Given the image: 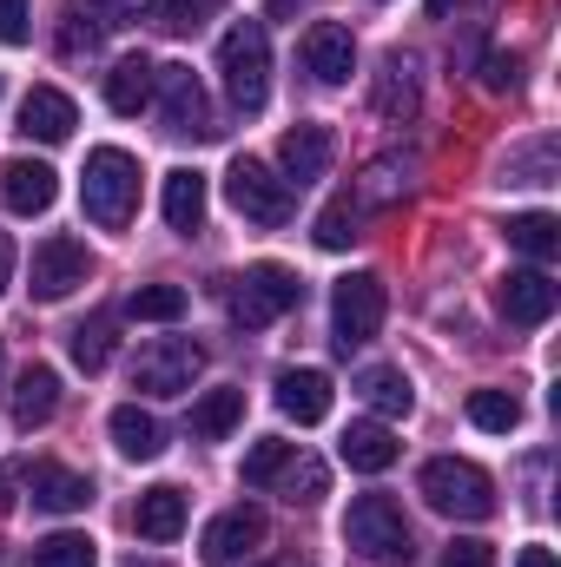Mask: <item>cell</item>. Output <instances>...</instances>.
I'll return each instance as SVG.
<instances>
[{
  "mask_svg": "<svg viewBox=\"0 0 561 567\" xmlns=\"http://www.w3.org/2000/svg\"><path fill=\"white\" fill-rule=\"evenodd\" d=\"M496 303H502V317H509V323H549V317H555V303H561V290L549 284L542 265H529V271H509V278H502Z\"/></svg>",
  "mask_w": 561,
  "mask_h": 567,
  "instance_id": "cell-14",
  "label": "cell"
},
{
  "mask_svg": "<svg viewBox=\"0 0 561 567\" xmlns=\"http://www.w3.org/2000/svg\"><path fill=\"white\" fill-rule=\"evenodd\" d=\"M238 423H245V390H205L192 403V435L198 442H225Z\"/></svg>",
  "mask_w": 561,
  "mask_h": 567,
  "instance_id": "cell-26",
  "label": "cell"
},
{
  "mask_svg": "<svg viewBox=\"0 0 561 567\" xmlns=\"http://www.w3.org/2000/svg\"><path fill=\"white\" fill-rule=\"evenodd\" d=\"M165 225H172L178 238H192V231L205 225V172H192V165L165 172Z\"/></svg>",
  "mask_w": 561,
  "mask_h": 567,
  "instance_id": "cell-21",
  "label": "cell"
},
{
  "mask_svg": "<svg viewBox=\"0 0 561 567\" xmlns=\"http://www.w3.org/2000/svg\"><path fill=\"white\" fill-rule=\"evenodd\" d=\"M133 528H140L145 542H178L185 535V488H172V482L145 488L140 508H133Z\"/></svg>",
  "mask_w": 561,
  "mask_h": 567,
  "instance_id": "cell-20",
  "label": "cell"
},
{
  "mask_svg": "<svg viewBox=\"0 0 561 567\" xmlns=\"http://www.w3.org/2000/svg\"><path fill=\"white\" fill-rule=\"evenodd\" d=\"M152 93H159L165 133H192V140L218 133V126H212V100H205V86H198V73H192V66H159Z\"/></svg>",
  "mask_w": 561,
  "mask_h": 567,
  "instance_id": "cell-10",
  "label": "cell"
},
{
  "mask_svg": "<svg viewBox=\"0 0 561 567\" xmlns=\"http://www.w3.org/2000/svg\"><path fill=\"white\" fill-rule=\"evenodd\" d=\"M126 310H133L140 323H178V317H185V290H178V284H140Z\"/></svg>",
  "mask_w": 561,
  "mask_h": 567,
  "instance_id": "cell-30",
  "label": "cell"
},
{
  "mask_svg": "<svg viewBox=\"0 0 561 567\" xmlns=\"http://www.w3.org/2000/svg\"><path fill=\"white\" fill-rule=\"evenodd\" d=\"M377 113L384 120H410L417 113V86H410V66H384V86H377Z\"/></svg>",
  "mask_w": 561,
  "mask_h": 567,
  "instance_id": "cell-33",
  "label": "cell"
},
{
  "mask_svg": "<svg viewBox=\"0 0 561 567\" xmlns=\"http://www.w3.org/2000/svg\"><path fill=\"white\" fill-rule=\"evenodd\" d=\"M152 80H159V66H152L145 53H126V60L106 73V106H113V113H126V120L145 113V106H152Z\"/></svg>",
  "mask_w": 561,
  "mask_h": 567,
  "instance_id": "cell-22",
  "label": "cell"
},
{
  "mask_svg": "<svg viewBox=\"0 0 561 567\" xmlns=\"http://www.w3.org/2000/svg\"><path fill=\"white\" fill-rule=\"evenodd\" d=\"M442 567H496V548H489V542H476V535H462V542H449V548H442Z\"/></svg>",
  "mask_w": 561,
  "mask_h": 567,
  "instance_id": "cell-38",
  "label": "cell"
},
{
  "mask_svg": "<svg viewBox=\"0 0 561 567\" xmlns=\"http://www.w3.org/2000/svg\"><path fill=\"white\" fill-rule=\"evenodd\" d=\"M297 297H304V284L290 278L284 265H252L238 290H232V323L238 330H265V323H278L284 310H297Z\"/></svg>",
  "mask_w": 561,
  "mask_h": 567,
  "instance_id": "cell-7",
  "label": "cell"
},
{
  "mask_svg": "<svg viewBox=\"0 0 561 567\" xmlns=\"http://www.w3.org/2000/svg\"><path fill=\"white\" fill-rule=\"evenodd\" d=\"M417 488L436 515H456V522H489V515H496V482H489V468H476V462H462V455L422 462Z\"/></svg>",
  "mask_w": 561,
  "mask_h": 567,
  "instance_id": "cell-3",
  "label": "cell"
},
{
  "mask_svg": "<svg viewBox=\"0 0 561 567\" xmlns=\"http://www.w3.org/2000/svg\"><path fill=\"white\" fill-rule=\"evenodd\" d=\"M205 370V350L185 343V337H152L140 357H133V390L140 396H185Z\"/></svg>",
  "mask_w": 561,
  "mask_h": 567,
  "instance_id": "cell-6",
  "label": "cell"
},
{
  "mask_svg": "<svg viewBox=\"0 0 561 567\" xmlns=\"http://www.w3.org/2000/svg\"><path fill=\"white\" fill-rule=\"evenodd\" d=\"M27 290L40 297V303H60V297H73L80 284L93 278V251L80 245V238H67V231H53V238H40L33 245V265H27Z\"/></svg>",
  "mask_w": 561,
  "mask_h": 567,
  "instance_id": "cell-8",
  "label": "cell"
},
{
  "mask_svg": "<svg viewBox=\"0 0 561 567\" xmlns=\"http://www.w3.org/2000/svg\"><path fill=\"white\" fill-rule=\"evenodd\" d=\"M509 251H522L529 265H555V251H561L555 212H522V218H509Z\"/></svg>",
  "mask_w": 561,
  "mask_h": 567,
  "instance_id": "cell-27",
  "label": "cell"
},
{
  "mask_svg": "<svg viewBox=\"0 0 561 567\" xmlns=\"http://www.w3.org/2000/svg\"><path fill=\"white\" fill-rule=\"evenodd\" d=\"M278 410L297 429L324 423V416H330V377H324V370H310V363H304V370H284V377H278Z\"/></svg>",
  "mask_w": 561,
  "mask_h": 567,
  "instance_id": "cell-18",
  "label": "cell"
},
{
  "mask_svg": "<svg viewBox=\"0 0 561 567\" xmlns=\"http://www.w3.org/2000/svg\"><path fill=\"white\" fill-rule=\"evenodd\" d=\"M33 567H100V548H93V535L60 528V535L33 542Z\"/></svg>",
  "mask_w": 561,
  "mask_h": 567,
  "instance_id": "cell-29",
  "label": "cell"
},
{
  "mask_svg": "<svg viewBox=\"0 0 561 567\" xmlns=\"http://www.w3.org/2000/svg\"><path fill=\"white\" fill-rule=\"evenodd\" d=\"M284 488H290L284 502H304V508H310V502H324L330 468H324V462H297V468H284Z\"/></svg>",
  "mask_w": 561,
  "mask_h": 567,
  "instance_id": "cell-36",
  "label": "cell"
},
{
  "mask_svg": "<svg viewBox=\"0 0 561 567\" xmlns=\"http://www.w3.org/2000/svg\"><path fill=\"white\" fill-rule=\"evenodd\" d=\"M516 80H522V60H516V53H489V60H482V86H489V93H509Z\"/></svg>",
  "mask_w": 561,
  "mask_h": 567,
  "instance_id": "cell-39",
  "label": "cell"
},
{
  "mask_svg": "<svg viewBox=\"0 0 561 567\" xmlns=\"http://www.w3.org/2000/svg\"><path fill=\"white\" fill-rule=\"evenodd\" d=\"M344 542L350 548H364L370 561H404L410 567V522H404V508L390 502V495H357L350 502V515H344Z\"/></svg>",
  "mask_w": 561,
  "mask_h": 567,
  "instance_id": "cell-4",
  "label": "cell"
},
{
  "mask_svg": "<svg viewBox=\"0 0 561 567\" xmlns=\"http://www.w3.org/2000/svg\"><path fill=\"white\" fill-rule=\"evenodd\" d=\"M53 410H60V377L47 370V363H33L27 377H20V396H13V429H33L53 423Z\"/></svg>",
  "mask_w": 561,
  "mask_h": 567,
  "instance_id": "cell-24",
  "label": "cell"
},
{
  "mask_svg": "<svg viewBox=\"0 0 561 567\" xmlns=\"http://www.w3.org/2000/svg\"><path fill=\"white\" fill-rule=\"evenodd\" d=\"M350 238H357V205H350V192H344V198H330V205L317 212V245H324V251H344Z\"/></svg>",
  "mask_w": 561,
  "mask_h": 567,
  "instance_id": "cell-34",
  "label": "cell"
},
{
  "mask_svg": "<svg viewBox=\"0 0 561 567\" xmlns=\"http://www.w3.org/2000/svg\"><path fill=\"white\" fill-rule=\"evenodd\" d=\"M7 284H13V238L0 231V290H7Z\"/></svg>",
  "mask_w": 561,
  "mask_h": 567,
  "instance_id": "cell-40",
  "label": "cell"
},
{
  "mask_svg": "<svg viewBox=\"0 0 561 567\" xmlns=\"http://www.w3.org/2000/svg\"><path fill=\"white\" fill-rule=\"evenodd\" d=\"M284 13H297V0H272V20H284Z\"/></svg>",
  "mask_w": 561,
  "mask_h": 567,
  "instance_id": "cell-42",
  "label": "cell"
},
{
  "mask_svg": "<svg viewBox=\"0 0 561 567\" xmlns=\"http://www.w3.org/2000/svg\"><path fill=\"white\" fill-rule=\"evenodd\" d=\"M357 396L377 410V423H390V416H410V403H417L410 377H404V370H390V363H370V370L357 377Z\"/></svg>",
  "mask_w": 561,
  "mask_h": 567,
  "instance_id": "cell-23",
  "label": "cell"
},
{
  "mask_svg": "<svg viewBox=\"0 0 561 567\" xmlns=\"http://www.w3.org/2000/svg\"><path fill=\"white\" fill-rule=\"evenodd\" d=\"M0 40L27 47L33 40V0H0Z\"/></svg>",
  "mask_w": 561,
  "mask_h": 567,
  "instance_id": "cell-37",
  "label": "cell"
},
{
  "mask_svg": "<svg viewBox=\"0 0 561 567\" xmlns=\"http://www.w3.org/2000/svg\"><path fill=\"white\" fill-rule=\"evenodd\" d=\"M27 495H33L40 515H80L93 502V482L73 475V468H60V462H33L27 468Z\"/></svg>",
  "mask_w": 561,
  "mask_h": 567,
  "instance_id": "cell-15",
  "label": "cell"
},
{
  "mask_svg": "<svg viewBox=\"0 0 561 567\" xmlns=\"http://www.w3.org/2000/svg\"><path fill=\"white\" fill-rule=\"evenodd\" d=\"M113 317H86V323H73V337H67V350H73V363L86 370V377H100L106 363H113Z\"/></svg>",
  "mask_w": 561,
  "mask_h": 567,
  "instance_id": "cell-28",
  "label": "cell"
},
{
  "mask_svg": "<svg viewBox=\"0 0 561 567\" xmlns=\"http://www.w3.org/2000/svg\"><path fill=\"white\" fill-rule=\"evenodd\" d=\"M73 126H80V106L60 93V86H33L27 100H20V133L40 145H60L73 140Z\"/></svg>",
  "mask_w": 561,
  "mask_h": 567,
  "instance_id": "cell-16",
  "label": "cell"
},
{
  "mask_svg": "<svg viewBox=\"0 0 561 567\" xmlns=\"http://www.w3.org/2000/svg\"><path fill=\"white\" fill-rule=\"evenodd\" d=\"M422 7H429V13H449V7H456V0H422Z\"/></svg>",
  "mask_w": 561,
  "mask_h": 567,
  "instance_id": "cell-43",
  "label": "cell"
},
{
  "mask_svg": "<svg viewBox=\"0 0 561 567\" xmlns=\"http://www.w3.org/2000/svg\"><path fill=\"white\" fill-rule=\"evenodd\" d=\"M304 66H310L324 86H344V80H350V66H357V40H350V27L317 20V27L304 33Z\"/></svg>",
  "mask_w": 561,
  "mask_h": 567,
  "instance_id": "cell-17",
  "label": "cell"
},
{
  "mask_svg": "<svg viewBox=\"0 0 561 567\" xmlns=\"http://www.w3.org/2000/svg\"><path fill=\"white\" fill-rule=\"evenodd\" d=\"M218 0H152L145 7V20L152 27H165V33H192V27H205V13H212Z\"/></svg>",
  "mask_w": 561,
  "mask_h": 567,
  "instance_id": "cell-35",
  "label": "cell"
},
{
  "mask_svg": "<svg viewBox=\"0 0 561 567\" xmlns=\"http://www.w3.org/2000/svg\"><path fill=\"white\" fill-rule=\"evenodd\" d=\"M384 310H390L384 278H377V271H350V278L330 290V337H337L344 350H357V343H370V337L384 330Z\"/></svg>",
  "mask_w": 561,
  "mask_h": 567,
  "instance_id": "cell-5",
  "label": "cell"
},
{
  "mask_svg": "<svg viewBox=\"0 0 561 567\" xmlns=\"http://www.w3.org/2000/svg\"><path fill=\"white\" fill-rule=\"evenodd\" d=\"M469 423L489 429V435H509V429L522 423V403H516L509 390H476V396H469Z\"/></svg>",
  "mask_w": 561,
  "mask_h": 567,
  "instance_id": "cell-31",
  "label": "cell"
},
{
  "mask_svg": "<svg viewBox=\"0 0 561 567\" xmlns=\"http://www.w3.org/2000/svg\"><path fill=\"white\" fill-rule=\"evenodd\" d=\"M284 468H290V442H278V435L252 442V455H245V482H252V488H272Z\"/></svg>",
  "mask_w": 561,
  "mask_h": 567,
  "instance_id": "cell-32",
  "label": "cell"
},
{
  "mask_svg": "<svg viewBox=\"0 0 561 567\" xmlns=\"http://www.w3.org/2000/svg\"><path fill=\"white\" fill-rule=\"evenodd\" d=\"M516 567H555V548H522V561Z\"/></svg>",
  "mask_w": 561,
  "mask_h": 567,
  "instance_id": "cell-41",
  "label": "cell"
},
{
  "mask_svg": "<svg viewBox=\"0 0 561 567\" xmlns=\"http://www.w3.org/2000/svg\"><path fill=\"white\" fill-rule=\"evenodd\" d=\"M113 449H120V455H126V462H152V455H159V449H165V429L152 423V416H145L140 403H120V410H113Z\"/></svg>",
  "mask_w": 561,
  "mask_h": 567,
  "instance_id": "cell-25",
  "label": "cell"
},
{
  "mask_svg": "<svg viewBox=\"0 0 561 567\" xmlns=\"http://www.w3.org/2000/svg\"><path fill=\"white\" fill-rule=\"evenodd\" d=\"M337 455H344L357 475H384V468L404 455V442L390 435V423H350L344 429V442H337Z\"/></svg>",
  "mask_w": 561,
  "mask_h": 567,
  "instance_id": "cell-19",
  "label": "cell"
},
{
  "mask_svg": "<svg viewBox=\"0 0 561 567\" xmlns=\"http://www.w3.org/2000/svg\"><path fill=\"white\" fill-rule=\"evenodd\" d=\"M218 73H225V93H232L238 113H265V100H272V33H265V20H238L218 40Z\"/></svg>",
  "mask_w": 561,
  "mask_h": 567,
  "instance_id": "cell-2",
  "label": "cell"
},
{
  "mask_svg": "<svg viewBox=\"0 0 561 567\" xmlns=\"http://www.w3.org/2000/svg\"><path fill=\"white\" fill-rule=\"evenodd\" d=\"M0 198H7V212L40 218V212H53V198H60V172L40 165V158H7V165H0Z\"/></svg>",
  "mask_w": 561,
  "mask_h": 567,
  "instance_id": "cell-12",
  "label": "cell"
},
{
  "mask_svg": "<svg viewBox=\"0 0 561 567\" xmlns=\"http://www.w3.org/2000/svg\"><path fill=\"white\" fill-rule=\"evenodd\" d=\"M258 542H265V508H225L218 522H205L198 555L212 567H232V561H245Z\"/></svg>",
  "mask_w": 561,
  "mask_h": 567,
  "instance_id": "cell-11",
  "label": "cell"
},
{
  "mask_svg": "<svg viewBox=\"0 0 561 567\" xmlns=\"http://www.w3.org/2000/svg\"><path fill=\"white\" fill-rule=\"evenodd\" d=\"M0 363H7V350H0Z\"/></svg>",
  "mask_w": 561,
  "mask_h": 567,
  "instance_id": "cell-45",
  "label": "cell"
},
{
  "mask_svg": "<svg viewBox=\"0 0 561 567\" xmlns=\"http://www.w3.org/2000/svg\"><path fill=\"white\" fill-rule=\"evenodd\" d=\"M225 198H232V212L252 218V225H284V218H290V185H284L278 172H265L258 158H238V165L225 172Z\"/></svg>",
  "mask_w": 561,
  "mask_h": 567,
  "instance_id": "cell-9",
  "label": "cell"
},
{
  "mask_svg": "<svg viewBox=\"0 0 561 567\" xmlns=\"http://www.w3.org/2000/svg\"><path fill=\"white\" fill-rule=\"evenodd\" d=\"M126 567H165V561H140V555H133V561H126Z\"/></svg>",
  "mask_w": 561,
  "mask_h": 567,
  "instance_id": "cell-44",
  "label": "cell"
},
{
  "mask_svg": "<svg viewBox=\"0 0 561 567\" xmlns=\"http://www.w3.org/2000/svg\"><path fill=\"white\" fill-rule=\"evenodd\" d=\"M80 205H86V218H93V225H106V231L133 225V212H140V158H133V152H120V145L86 152Z\"/></svg>",
  "mask_w": 561,
  "mask_h": 567,
  "instance_id": "cell-1",
  "label": "cell"
},
{
  "mask_svg": "<svg viewBox=\"0 0 561 567\" xmlns=\"http://www.w3.org/2000/svg\"><path fill=\"white\" fill-rule=\"evenodd\" d=\"M330 126H317V120H304V126H290L278 140V165H284V185H310V178H324L330 172Z\"/></svg>",
  "mask_w": 561,
  "mask_h": 567,
  "instance_id": "cell-13",
  "label": "cell"
}]
</instances>
